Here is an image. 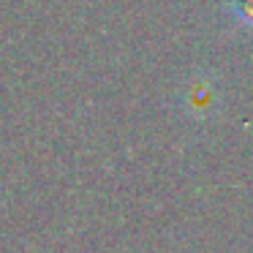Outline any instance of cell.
Masks as SVG:
<instances>
[{"label": "cell", "instance_id": "7a4b0ae2", "mask_svg": "<svg viewBox=\"0 0 253 253\" xmlns=\"http://www.w3.org/2000/svg\"><path fill=\"white\" fill-rule=\"evenodd\" d=\"M223 11L234 19L240 28L253 33V0H226Z\"/></svg>", "mask_w": 253, "mask_h": 253}, {"label": "cell", "instance_id": "6da1fadb", "mask_svg": "<svg viewBox=\"0 0 253 253\" xmlns=\"http://www.w3.org/2000/svg\"><path fill=\"white\" fill-rule=\"evenodd\" d=\"M220 101V90L218 82L207 74H199L188 82V87L182 90V106L191 117H204L218 106Z\"/></svg>", "mask_w": 253, "mask_h": 253}]
</instances>
